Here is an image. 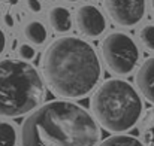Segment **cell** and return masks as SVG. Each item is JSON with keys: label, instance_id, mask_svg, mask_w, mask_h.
<instances>
[{"label": "cell", "instance_id": "obj_1", "mask_svg": "<svg viewBox=\"0 0 154 146\" xmlns=\"http://www.w3.org/2000/svg\"><path fill=\"white\" fill-rule=\"evenodd\" d=\"M99 139L96 118L70 101L41 106L21 128V146H96Z\"/></svg>", "mask_w": 154, "mask_h": 146}, {"label": "cell", "instance_id": "obj_2", "mask_svg": "<svg viewBox=\"0 0 154 146\" xmlns=\"http://www.w3.org/2000/svg\"><path fill=\"white\" fill-rule=\"evenodd\" d=\"M42 70L52 91L66 98L87 96L100 78V63L93 46L73 36L57 39L47 48Z\"/></svg>", "mask_w": 154, "mask_h": 146}, {"label": "cell", "instance_id": "obj_3", "mask_svg": "<svg viewBox=\"0 0 154 146\" xmlns=\"http://www.w3.org/2000/svg\"><path fill=\"white\" fill-rule=\"evenodd\" d=\"M44 82L38 70L21 60L0 61V116H20L39 106Z\"/></svg>", "mask_w": 154, "mask_h": 146}, {"label": "cell", "instance_id": "obj_4", "mask_svg": "<svg viewBox=\"0 0 154 146\" xmlns=\"http://www.w3.org/2000/svg\"><path fill=\"white\" fill-rule=\"evenodd\" d=\"M96 121L112 133L130 130L141 118L142 101L135 88L121 79L103 82L91 97Z\"/></svg>", "mask_w": 154, "mask_h": 146}, {"label": "cell", "instance_id": "obj_5", "mask_svg": "<svg viewBox=\"0 0 154 146\" xmlns=\"http://www.w3.org/2000/svg\"><path fill=\"white\" fill-rule=\"evenodd\" d=\"M102 57L111 72L117 75H127L135 69L139 51L127 34L111 33L102 42Z\"/></svg>", "mask_w": 154, "mask_h": 146}, {"label": "cell", "instance_id": "obj_6", "mask_svg": "<svg viewBox=\"0 0 154 146\" xmlns=\"http://www.w3.org/2000/svg\"><path fill=\"white\" fill-rule=\"evenodd\" d=\"M108 15L123 27L138 24L145 12V0H103Z\"/></svg>", "mask_w": 154, "mask_h": 146}, {"label": "cell", "instance_id": "obj_7", "mask_svg": "<svg viewBox=\"0 0 154 146\" xmlns=\"http://www.w3.org/2000/svg\"><path fill=\"white\" fill-rule=\"evenodd\" d=\"M76 25L79 31L88 37H96L102 34L106 22L103 13L93 4H84L76 12Z\"/></svg>", "mask_w": 154, "mask_h": 146}, {"label": "cell", "instance_id": "obj_8", "mask_svg": "<svg viewBox=\"0 0 154 146\" xmlns=\"http://www.w3.org/2000/svg\"><path fill=\"white\" fill-rule=\"evenodd\" d=\"M136 85L142 96L154 103V57L148 58L136 73Z\"/></svg>", "mask_w": 154, "mask_h": 146}, {"label": "cell", "instance_id": "obj_9", "mask_svg": "<svg viewBox=\"0 0 154 146\" xmlns=\"http://www.w3.org/2000/svg\"><path fill=\"white\" fill-rule=\"evenodd\" d=\"M48 18H50L51 27L58 33H66L72 27L70 13H69V10L66 7H61V6L52 7L50 10V13H48Z\"/></svg>", "mask_w": 154, "mask_h": 146}, {"label": "cell", "instance_id": "obj_10", "mask_svg": "<svg viewBox=\"0 0 154 146\" xmlns=\"http://www.w3.org/2000/svg\"><path fill=\"white\" fill-rule=\"evenodd\" d=\"M24 36L35 45H42L47 40V28L39 21H32L24 27Z\"/></svg>", "mask_w": 154, "mask_h": 146}, {"label": "cell", "instance_id": "obj_11", "mask_svg": "<svg viewBox=\"0 0 154 146\" xmlns=\"http://www.w3.org/2000/svg\"><path fill=\"white\" fill-rule=\"evenodd\" d=\"M99 146H145L132 136H112L103 140Z\"/></svg>", "mask_w": 154, "mask_h": 146}, {"label": "cell", "instance_id": "obj_12", "mask_svg": "<svg viewBox=\"0 0 154 146\" xmlns=\"http://www.w3.org/2000/svg\"><path fill=\"white\" fill-rule=\"evenodd\" d=\"M17 133L9 122H0V146H15Z\"/></svg>", "mask_w": 154, "mask_h": 146}, {"label": "cell", "instance_id": "obj_13", "mask_svg": "<svg viewBox=\"0 0 154 146\" xmlns=\"http://www.w3.org/2000/svg\"><path fill=\"white\" fill-rule=\"evenodd\" d=\"M139 36H141L142 43L148 49L154 51V25H145V27L141 30Z\"/></svg>", "mask_w": 154, "mask_h": 146}, {"label": "cell", "instance_id": "obj_14", "mask_svg": "<svg viewBox=\"0 0 154 146\" xmlns=\"http://www.w3.org/2000/svg\"><path fill=\"white\" fill-rule=\"evenodd\" d=\"M144 139L148 146H154V113L150 116L148 124L144 130Z\"/></svg>", "mask_w": 154, "mask_h": 146}, {"label": "cell", "instance_id": "obj_15", "mask_svg": "<svg viewBox=\"0 0 154 146\" xmlns=\"http://www.w3.org/2000/svg\"><path fill=\"white\" fill-rule=\"evenodd\" d=\"M18 54H20V57H21L23 60H32V58L35 57V49L32 48L30 45L24 43V45H21V46H20Z\"/></svg>", "mask_w": 154, "mask_h": 146}, {"label": "cell", "instance_id": "obj_16", "mask_svg": "<svg viewBox=\"0 0 154 146\" xmlns=\"http://www.w3.org/2000/svg\"><path fill=\"white\" fill-rule=\"evenodd\" d=\"M27 6L32 12H41L42 10V4L39 0H27Z\"/></svg>", "mask_w": 154, "mask_h": 146}, {"label": "cell", "instance_id": "obj_17", "mask_svg": "<svg viewBox=\"0 0 154 146\" xmlns=\"http://www.w3.org/2000/svg\"><path fill=\"white\" fill-rule=\"evenodd\" d=\"M5 45H6V37H5V33L2 31V28H0V54L3 52Z\"/></svg>", "mask_w": 154, "mask_h": 146}, {"label": "cell", "instance_id": "obj_18", "mask_svg": "<svg viewBox=\"0 0 154 146\" xmlns=\"http://www.w3.org/2000/svg\"><path fill=\"white\" fill-rule=\"evenodd\" d=\"M5 21H6V24H8L9 27L14 25V21H12V16H11V15H6V16H5Z\"/></svg>", "mask_w": 154, "mask_h": 146}, {"label": "cell", "instance_id": "obj_19", "mask_svg": "<svg viewBox=\"0 0 154 146\" xmlns=\"http://www.w3.org/2000/svg\"><path fill=\"white\" fill-rule=\"evenodd\" d=\"M9 3H11V4H17V3H18V0H9Z\"/></svg>", "mask_w": 154, "mask_h": 146}, {"label": "cell", "instance_id": "obj_20", "mask_svg": "<svg viewBox=\"0 0 154 146\" xmlns=\"http://www.w3.org/2000/svg\"><path fill=\"white\" fill-rule=\"evenodd\" d=\"M151 4H153V10H154V0H151Z\"/></svg>", "mask_w": 154, "mask_h": 146}, {"label": "cell", "instance_id": "obj_21", "mask_svg": "<svg viewBox=\"0 0 154 146\" xmlns=\"http://www.w3.org/2000/svg\"><path fill=\"white\" fill-rule=\"evenodd\" d=\"M67 1H76V0H67Z\"/></svg>", "mask_w": 154, "mask_h": 146}]
</instances>
